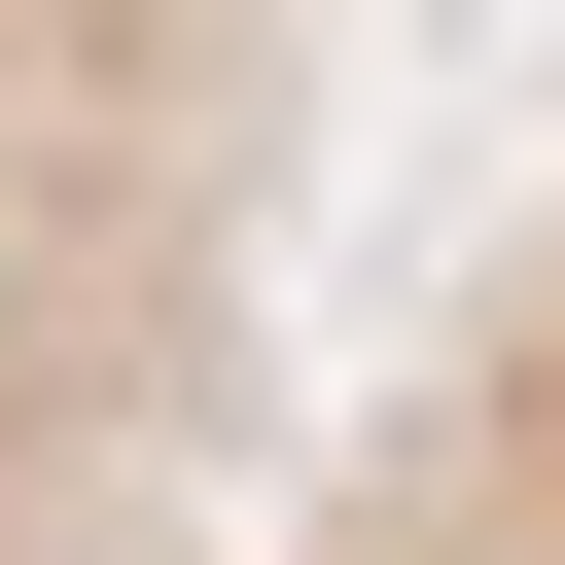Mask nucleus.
Returning <instances> with one entry per match:
<instances>
[{
  "label": "nucleus",
  "instance_id": "obj_1",
  "mask_svg": "<svg viewBox=\"0 0 565 565\" xmlns=\"http://www.w3.org/2000/svg\"><path fill=\"white\" fill-rule=\"evenodd\" d=\"M353 0H0V565H247Z\"/></svg>",
  "mask_w": 565,
  "mask_h": 565
},
{
  "label": "nucleus",
  "instance_id": "obj_2",
  "mask_svg": "<svg viewBox=\"0 0 565 565\" xmlns=\"http://www.w3.org/2000/svg\"><path fill=\"white\" fill-rule=\"evenodd\" d=\"M247 565H565V177L424 282V353L247 494Z\"/></svg>",
  "mask_w": 565,
  "mask_h": 565
}]
</instances>
